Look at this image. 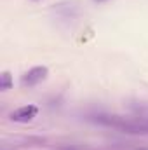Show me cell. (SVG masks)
Segmentation results:
<instances>
[{
	"label": "cell",
	"instance_id": "cell-5",
	"mask_svg": "<svg viewBox=\"0 0 148 150\" xmlns=\"http://www.w3.org/2000/svg\"><path fill=\"white\" fill-rule=\"evenodd\" d=\"M96 2H103V0H96Z\"/></svg>",
	"mask_w": 148,
	"mask_h": 150
},
{
	"label": "cell",
	"instance_id": "cell-3",
	"mask_svg": "<svg viewBox=\"0 0 148 150\" xmlns=\"http://www.w3.org/2000/svg\"><path fill=\"white\" fill-rule=\"evenodd\" d=\"M38 108L35 105H25V107H19L16 108L14 112L11 113V120L12 122H30L37 117Z\"/></svg>",
	"mask_w": 148,
	"mask_h": 150
},
{
	"label": "cell",
	"instance_id": "cell-2",
	"mask_svg": "<svg viewBox=\"0 0 148 150\" xmlns=\"http://www.w3.org/2000/svg\"><path fill=\"white\" fill-rule=\"evenodd\" d=\"M47 75H49L47 67H33V68H30L28 72H25L21 75L19 84H21V87H33V86L40 84L42 80H45Z\"/></svg>",
	"mask_w": 148,
	"mask_h": 150
},
{
	"label": "cell",
	"instance_id": "cell-1",
	"mask_svg": "<svg viewBox=\"0 0 148 150\" xmlns=\"http://www.w3.org/2000/svg\"><path fill=\"white\" fill-rule=\"evenodd\" d=\"M91 119L94 122L101 124V126L115 127V129H120L124 133H134V134L148 133V124L141 122V120H127V119H122V117H117V115H103V113L92 115Z\"/></svg>",
	"mask_w": 148,
	"mask_h": 150
},
{
	"label": "cell",
	"instance_id": "cell-4",
	"mask_svg": "<svg viewBox=\"0 0 148 150\" xmlns=\"http://www.w3.org/2000/svg\"><path fill=\"white\" fill-rule=\"evenodd\" d=\"M12 87V77L9 72H2L0 74V91H9Z\"/></svg>",
	"mask_w": 148,
	"mask_h": 150
}]
</instances>
